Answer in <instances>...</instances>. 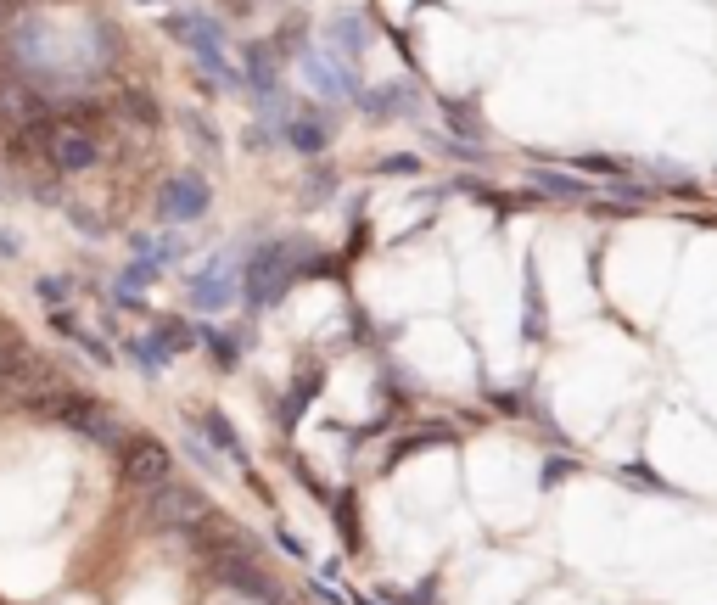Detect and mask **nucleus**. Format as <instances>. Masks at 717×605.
Returning <instances> with one entry per match:
<instances>
[{
    "instance_id": "f257e3e1",
    "label": "nucleus",
    "mask_w": 717,
    "mask_h": 605,
    "mask_svg": "<svg viewBox=\"0 0 717 605\" xmlns=\"http://www.w3.org/2000/svg\"><path fill=\"white\" fill-rule=\"evenodd\" d=\"M17 157H45L51 169H90L96 163V141H90V129L68 124V118H34V124L17 129Z\"/></svg>"
},
{
    "instance_id": "f03ea898",
    "label": "nucleus",
    "mask_w": 717,
    "mask_h": 605,
    "mask_svg": "<svg viewBox=\"0 0 717 605\" xmlns=\"http://www.w3.org/2000/svg\"><path fill=\"white\" fill-rule=\"evenodd\" d=\"M303 264H309V253L297 247V236L264 247V253L253 258V269H247V297H253V303H275V297L286 292V281H292Z\"/></svg>"
},
{
    "instance_id": "7ed1b4c3",
    "label": "nucleus",
    "mask_w": 717,
    "mask_h": 605,
    "mask_svg": "<svg viewBox=\"0 0 717 605\" xmlns=\"http://www.w3.org/2000/svg\"><path fill=\"white\" fill-rule=\"evenodd\" d=\"M208 499L197 488H180V482H163V488L146 493V521L152 527H180V533H197L202 521H208Z\"/></svg>"
},
{
    "instance_id": "20e7f679",
    "label": "nucleus",
    "mask_w": 717,
    "mask_h": 605,
    "mask_svg": "<svg viewBox=\"0 0 717 605\" xmlns=\"http://www.w3.org/2000/svg\"><path fill=\"white\" fill-rule=\"evenodd\" d=\"M169 34L174 40H185L191 51H197L202 62H208V73H219V79H236V68L225 62V45H219V23L213 17H197V12H180V17H169Z\"/></svg>"
},
{
    "instance_id": "39448f33",
    "label": "nucleus",
    "mask_w": 717,
    "mask_h": 605,
    "mask_svg": "<svg viewBox=\"0 0 717 605\" xmlns=\"http://www.w3.org/2000/svg\"><path fill=\"white\" fill-rule=\"evenodd\" d=\"M124 477L135 482V488H163V482H174V454L157 443V437H129L124 443Z\"/></svg>"
},
{
    "instance_id": "423d86ee",
    "label": "nucleus",
    "mask_w": 717,
    "mask_h": 605,
    "mask_svg": "<svg viewBox=\"0 0 717 605\" xmlns=\"http://www.w3.org/2000/svg\"><path fill=\"white\" fill-rule=\"evenodd\" d=\"M163 219H174V225H191V219H202L208 213V180L202 174H174L169 185H163Z\"/></svg>"
},
{
    "instance_id": "0eeeda50",
    "label": "nucleus",
    "mask_w": 717,
    "mask_h": 605,
    "mask_svg": "<svg viewBox=\"0 0 717 605\" xmlns=\"http://www.w3.org/2000/svg\"><path fill=\"white\" fill-rule=\"evenodd\" d=\"M303 79H309L320 96H359L353 68L342 57H331V51H309V57H303Z\"/></svg>"
},
{
    "instance_id": "6e6552de",
    "label": "nucleus",
    "mask_w": 717,
    "mask_h": 605,
    "mask_svg": "<svg viewBox=\"0 0 717 605\" xmlns=\"http://www.w3.org/2000/svg\"><path fill=\"white\" fill-rule=\"evenodd\" d=\"M213 572H219V583H230V589H241V594H253L258 605H281V589H275V583H269L253 561H241V555H219Z\"/></svg>"
},
{
    "instance_id": "1a4fd4ad",
    "label": "nucleus",
    "mask_w": 717,
    "mask_h": 605,
    "mask_svg": "<svg viewBox=\"0 0 717 605\" xmlns=\"http://www.w3.org/2000/svg\"><path fill=\"white\" fill-rule=\"evenodd\" d=\"M415 85H404V79H387V85H370L359 90V107H365L370 118H409L415 113Z\"/></svg>"
},
{
    "instance_id": "9d476101",
    "label": "nucleus",
    "mask_w": 717,
    "mask_h": 605,
    "mask_svg": "<svg viewBox=\"0 0 717 605\" xmlns=\"http://www.w3.org/2000/svg\"><path fill=\"white\" fill-rule=\"evenodd\" d=\"M236 269H225V264H213L208 275H202L197 286H191V303L197 309H225V303H236Z\"/></svg>"
},
{
    "instance_id": "9b49d317",
    "label": "nucleus",
    "mask_w": 717,
    "mask_h": 605,
    "mask_svg": "<svg viewBox=\"0 0 717 605\" xmlns=\"http://www.w3.org/2000/svg\"><path fill=\"white\" fill-rule=\"evenodd\" d=\"M370 34H376V29H370V17H365V12H342L337 23H331V40H337L348 57H359V51H365Z\"/></svg>"
},
{
    "instance_id": "f8f14e48",
    "label": "nucleus",
    "mask_w": 717,
    "mask_h": 605,
    "mask_svg": "<svg viewBox=\"0 0 717 605\" xmlns=\"http://www.w3.org/2000/svg\"><path fill=\"white\" fill-rule=\"evenodd\" d=\"M443 129H454L465 146L482 141V118H477V107H471V101H443Z\"/></svg>"
},
{
    "instance_id": "ddd939ff",
    "label": "nucleus",
    "mask_w": 717,
    "mask_h": 605,
    "mask_svg": "<svg viewBox=\"0 0 717 605\" xmlns=\"http://www.w3.org/2000/svg\"><path fill=\"white\" fill-rule=\"evenodd\" d=\"M286 141H292L303 157H320V152H325V141H331V129L314 124V118H286Z\"/></svg>"
},
{
    "instance_id": "4468645a",
    "label": "nucleus",
    "mask_w": 717,
    "mask_h": 605,
    "mask_svg": "<svg viewBox=\"0 0 717 605\" xmlns=\"http://www.w3.org/2000/svg\"><path fill=\"white\" fill-rule=\"evenodd\" d=\"M533 185L538 191H549V197H566V202H577V197H594L583 180H572V174H555V169H533Z\"/></svg>"
},
{
    "instance_id": "2eb2a0df",
    "label": "nucleus",
    "mask_w": 717,
    "mask_h": 605,
    "mask_svg": "<svg viewBox=\"0 0 717 605\" xmlns=\"http://www.w3.org/2000/svg\"><path fill=\"white\" fill-rule=\"evenodd\" d=\"M202 432H208L213 443H219V449H225L236 465H247V443H241V437L230 432V421H225V415H202Z\"/></svg>"
},
{
    "instance_id": "dca6fc26",
    "label": "nucleus",
    "mask_w": 717,
    "mask_h": 605,
    "mask_svg": "<svg viewBox=\"0 0 717 605\" xmlns=\"http://www.w3.org/2000/svg\"><path fill=\"white\" fill-rule=\"evenodd\" d=\"M275 51H269V45H253V51H247V79H253L258 90H275Z\"/></svg>"
},
{
    "instance_id": "f3484780",
    "label": "nucleus",
    "mask_w": 717,
    "mask_h": 605,
    "mask_svg": "<svg viewBox=\"0 0 717 605\" xmlns=\"http://www.w3.org/2000/svg\"><path fill=\"white\" fill-rule=\"evenodd\" d=\"M527 342H538L544 337V303H538V275L527 269V331H521Z\"/></svg>"
},
{
    "instance_id": "a211bd4d",
    "label": "nucleus",
    "mask_w": 717,
    "mask_h": 605,
    "mask_svg": "<svg viewBox=\"0 0 717 605\" xmlns=\"http://www.w3.org/2000/svg\"><path fill=\"white\" fill-rule=\"evenodd\" d=\"M577 163H583V169H594V174H605V180H617V174H622L617 157H600V152H594V157H577Z\"/></svg>"
},
{
    "instance_id": "6ab92c4d",
    "label": "nucleus",
    "mask_w": 717,
    "mask_h": 605,
    "mask_svg": "<svg viewBox=\"0 0 717 605\" xmlns=\"http://www.w3.org/2000/svg\"><path fill=\"white\" fill-rule=\"evenodd\" d=\"M421 169V157H387V163H381V174H415Z\"/></svg>"
},
{
    "instance_id": "aec40b11",
    "label": "nucleus",
    "mask_w": 717,
    "mask_h": 605,
    "mask_svg": "<svg viewBox=\"0 0 717 605\" xmlns=\"http://www.w3.org/2000/svg\"><path fill=\"white\" fill-rule=\"evenodd\" d=\"M449 157H460V163H482L477 146H465V141H449Z\"/></svg>"
},
{
    "instance_id": "412c9836",
    "label": "nucleus",
    "mask_w": 717,
    "mask_h": 605,
    "mask_svg": "<svg viewBox=\"0 0 717 605\" xmlns=\"http://www.w3.org/2000/svg\"><path fill=\"white\" fill-rule=\"evenodd\" d=\"M331 185H337V180H331V174H320V180H309V202H325V191H331Z\"/></svg>"
},
{
    "instance_id": "4be33fe9",
    "label": "nucleus",
    "mask_w": 717,
    "mask_h": 605,
    "mask_svg": "<svg viewBox=\"0 0 717 605\" xmlns=\"http://www.w3.org/2000/svg\"><path fill=\"white\" fill-rule=\"evenodd\" d=\"M359 605H376V600H359Z\"/></svg>"
}]
</instances>
